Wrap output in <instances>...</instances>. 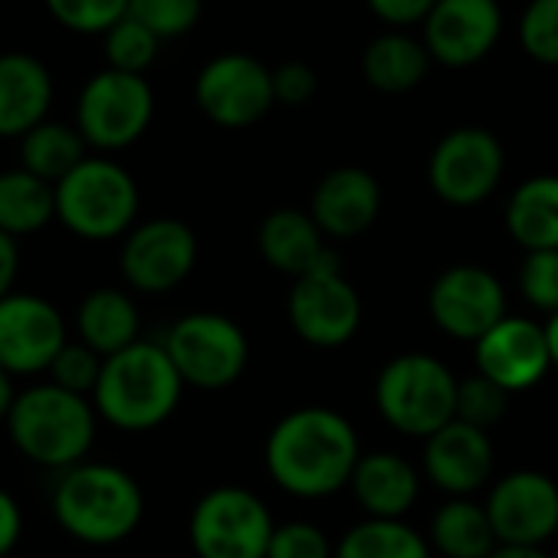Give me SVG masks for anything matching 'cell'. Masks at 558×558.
I'll use <instances>...</instances> for the list:
<instances>
[{"mask_svg": "<svg viewBox=\"0 0 558 558\" xmlns=\"http://www.w3.org/2000/svg\"><path fill=\"white\" fill-rule=\"evenodd\" d=\"M502 34L499 0H437L424 21V47L444 66L480 63Z\"/></svg>", "mask_w": 558, "mask_h": 558, "instance_id": "cell-17", "label": "cell"}, {"mask_svg": "<svg viewBox=\"0 0 558 558\" xmlns=\"http://www.w3.org/2000/svg\"><path fill=\"white\" fill-rule=\"evenodd\" d=\"M11 434L31 460L47 466H73L93 447L96 417L83 395L60 385H44L14 401Z\"/></svg>", "mask_w": 558, "mask_h": 558, "instance_id": "cell-5", "label": "cell"}, {"mask_svg": "<svg viewBox=\"0 0 558 558\" xmlns=\"http://www.w3.org/2000/svg\"><path fill=\"white\" fill-rule=\"evenodd\" d=\"M197 109L220 129H250L272 106V70L246 53H220L197 73Z\"/></svg>", "mask_w": 558, "mask_h": 558, "instance_id": "cell-12", "label": "cell"}, {"mask_svg": "<svg viewBox=\"0 0 558 558\" xmlns=\"http://www.w3.org/2000/svg\"><path fill=\"white\" fill-rule=\"evenodd\" d=\"M53 106V76L34 53H0V138H24Z\"/></svg>", "mask_w": 558, "mask_h": 558, "instance_id": "cell-22", "label": "cell"}, {"mask_svg": "<svg viewBox=\"0 0 558 558\" xmlns=\"http://www.w3.org/2000/svg\"><path fill=\"white\" fill-rule=\"evenodd\" d=\"M197 263V236L184 220L158 217L129 233L122 272L142 293H168L181 287Z\"/></svg>", "mask_w": 558, "mask_h": 558, "instance_id": "cell-15", "label": "cell"}, {"mask_svg": "<svg viewBox=\"0 0 558 558\" xmlns=\"http://www.w3.org/2000/svg\"><path fill=\"white\" fill-rule=\"evenodd\" d=\"M349 489L368 519H404V512H411L417 502L421 476L404 457L391 450H372L362 453Z\"/></svg>", "mask_w": 558, "mask_h": 558, "instance_id": "cell-23", "label": "cell"}, {"mask_svg": "<svg viewBox=\"0 0 558 558\" xmlns=\"http://www.w3.org/2000/svg\"><path fill=\"white\" fill-rule=\"evenodd\" d=\"M181 391L184 378L178 375L165 345L135 342L106 359L96 404L99 414L122 430H151L174 414Z\"/></svg>", "mask_w": 558, "mask_h": 558, "instance_id": "cell-2", "label": "cell"}, {"mask_svg": "<svg viewBox=\"0 0 558 558\" xmlns=\"http://www.w3.org/2000/svg\"><path fill=\"white\" fill-rule=\"evenodd\" d=\"M102 355L93 352L86 342L80 345H63V352L53 359V385L73 391V395H86V391H96L99 388V378H102Z\"/></svg>", "mask_w": 558, "mask_h": 558, "instance_id": "cell-38", "label": "cell"}, {"mask_svg": "<svg viewBox=\"0 0 558 558\" xmlns=\"http://www.w3.org/2000/svg\"><path fill=\"white\" fill-rule=\"evenodd\" d=\"M434 4L437 0H368L375 17H381L395 31L411 27V24H424L427 14L434 11Z\"/></svg>", "mask_w": 558, "mask_h": 558, "instance_id": "cell-40", "label": "cell"}, {"mask_svg": "<svg viewBox=\"0 0 558 558\" xmlns=\"http://www.w3.org/2000/svg\"><path fill=\"white\" fill-rule=\"evenodd\" d=\"M17 263H21V253H17V243L11 233L0 230V300H8L14 279H17Z\"/></svg>", "mask_w": 558, "mask_h": 558, "instance_id": "cell-42", "label": "cell"}, {"mask_svg": "<svg viewBox=\"0 0 558 558\" xmlns=\"http://www.w3.org/2000/svg\"><path fill=\"white\" fill-rule=\"evenodd\" d=\"M430 548L444 558H489L499 548L486 502L470 496L447 499L430 519Z\"/></svg>", "mask_w": 558, "mask_h": 558, "instance_id": "cell-26", "label": "cell"}, {"mask_svg": "<svg viewBox=\"0 0 558 558\" xmlns=\"http://www.w3.org/2000/svg\"><path fill=\"white\" fill-rule=\"evenodd\" d=\"M430 542L404 519H362L336 545V558H430Z\"/></svg>", "mask_w": 558, "mask_h": 558, "instance_id": "cell-29", "label": "cell"}, {"mask_svg": "<svg viewBox=\"0 0 558 558\" xmlns=\"http://www.w3.org/2000/svg\"><path fill=\"white\" fill-rule=\"evenodd\" d=\"M486 512L499 545H545L558 532V483L542 470H512L489 489Z\"/></svg>", "mask_w": 558, "mask_h": 558, "instance_id": "cell-14", "label": "cell"}, {"mask_svg": "<svg viewBox=\"0 0 558 558\" xmlns=\"http://www.w3.org/2000/svg\"><path fill=\"white\" fill-rule=\"evenodd\" d=\"M263 460L283 493L323 499L352 483L362 460V440L345 414L332 408H296L272 424Z\"/></svg>", "mask_w": 558, "mask_h": 558, "instance_id": "cell-1", "label": "cell"}, {"mask_svg": "<svg viewBox=\"0 0 558 558\" xmlns=\"http://www.w3.org/2000/svg\"><path fill=\"white\" fill-rule=\"evenodd\" d=\"M57 214V187L27 168L0 174V230L21 236L50 223Z\"/></svg>", "mask_w": 558, "mask_h": 558, "instance_id": "cell-28", "label": "cell"}, {"mask_svg": "<svg viewBox=\"0 0 558 558\" xmlns=\"http://www.w3.org/2000/svg\"><path fill=\"white\" fill-rule=\"evenodd\" d=\"M272 529L276 522L266 502L243 486L204 493L187 522L197 558H266Z\"/></svg>", "mask_w": 558, "mask_h": 558, "instance_id": "cell-7", "label": "cell"}, {"mask_svg": "<svg viewBox=\"0 0 558 558\" xmlns=\"http://www.w3.org/2000/svg\"><path fill=\"white\" fill-rule=\"evenodd\" d=\"M293 332L313 349H342L362 326V296L342 269H323L293 279L287 300Z\"/></svg>", "mask_w": 558, "mask_h": 558, "instance_id": "cell-13", "label": "cell"}, {"mask_svg": "<svg viewBox=\"0 0 558 558\" xmlns=\"http://www.w3.org/2000/svg\"><path fill=\"white\" fill-rule=\"evenodd\" d=\"M473 362L483 378L496 381L509 395L535 388L555 368L545 326L515 316H506L473 345Z\"/></svg>", "mask_w": 558, "mask_h": 558, "instance_id": "cell-16", "label": "cell"}, {"mask_svg": "<svg viewBox=\"0 0 558 558\" xmlns=\"http://www.w3.org/2000/svg\"><path fill=\"white\" fill-rule=\"evenodd\" d=\"M519 293L535 313H558V250H532L522 256Z\"/></svg>", "mask_w": 558, "mask_h": 558, "instance_id": "cell-34", "label": "cell"}, {"mask_svg": "<svg viewBox=\"0 0 558 558\" xmlns=\"http://www.w3.org/2000/svg\"><path fill=\"white\" fill-rule=\"evenodd\" d=\"M102 37H106V60H109V70H122V73L145 76V70L158 60L161 40H158L145 24H138V21L129 17V14H125L116 27H109Z\"/></svg>", "mask_w": 558, "mask_h": 558, "instance_id": "cell-31", "label": "cell"}, {"mask_svg": "<svg viewBox=\"0 0 558 558\" xmlns=\"http://www.w3.org/2000/svg\"><path fill=\"white\" fill-rule=\"evenodd\" d=\"M14 411V388H11V375L0 368V417Z\"/></svg>", "mask_w": 558, "mask_h": 558, "instance_id": "cell-44", "label": "cell"}, {"mask_svg": "<svg viewBox=\"0 0 558 558\" xmlns=\"http://www.w3.org/2000/svg\"><path fill=\"white\" fill-rule=\"evenodd\" d=\"M80 336L83 342L99 352L102 359H112L138 342V310L135 303L119 290H96L80 306Z\"/></svg>", "mask_w": 558, "mask_h": 558, "instance_id": "cell-27", "label": "cell"}, {"mask_svg": "<svg viewBox=\"0 0 558 558\" xmlns=\"http://www.w3.org/2000/svg\"><path fill=\"white\" fill-rule=\"evenodd\" d=\"M155 116V93L145 76L102 70L96 73L76 102V129L86 145L119 151L145 135Z\"/></svg>", "mask_w": 558, "mask_h": 558, "instance_id": "cell-9", "label": "cell"}, {"mask_svg": "<svg viewBox=\"0 0 558 558\" xmlns=\"http://www.w3.org/2000/svg\"><path fill=\"white\" fill-rule=\"evenodd\" d=\"M266 558H336V545L316 522L290 519L276 522Z\"/></svg>", "mask_w": 558, "mask_h": 558, "instance_id": "cell-37", "label": "cell"}, {"mask_svg": "<svg viewBox=\"0 0 558 558\" xmlns=\"http://www.w3.org/2000/svg\"><path fill=\"white\" fill-rule=\"evenodd\" d=\"M259 256L290 279H303L323 269H342L339 250L319 230L310 210L300 207H276L263 217L256 230Z\"/></svg>", "mask_w": 558, "mask_h": 558, "instance_id": "cell-19", "label": "cell"}, {"mask_svg": "<svg viewBox=\"0 0 558 558\" xmlns=\"http://www.w3.org/2000/svg\"><path fill=\"white\" fill-rule=\"evenodd\" d=\"M184 385L220 391L243 378L250 362L246 332L223 313H191L165 339Z\"/></svg>", "mask_w": 558, "mask_h": 558, "instance_id": "cell-8", "label": "cell"}, {"mask_svg": "<svg viewBox=\"0 0 558 558\" xmlns=\"http://www.w3.org/2000/svg\"><path fill=\"white\" fill-rule=\"evenodd\" d=\"M310 214L329 240H352L375 227L381 214V184L359 165L332 168L310 197Z\"/></svg>", "mask_w": 558, "mask_h": 558, "instance_id": "cell-21", "label": "cell"}, {"mask_svg": "<svg viewBox=\"0 0 558 558\" xmlns=\"http://www.w3.org/2000/svg\"><path fill=\"white\" fill-rule=\"evenodd\" d=\"M489 558H551L542 545H499Z\"/></svg>", "mask_w": 558, "mask_h": 558, "instance_id": "cell-43", "label": "cell"}, {"mask_svg": "<svg viewBox=\"0 0 558 558\" xmlns=\"http://www.w3.org/2000/svg\"><path fill=\"white\" fill-rule=\"evenodd\" d=\"M509 391L499 388L496 381L483 378L480 372L473 378H463L460 381V391H457V417L453 421H463L470 427H480V430H493L506 411H509Z\"/></svg>", "mask_w": 558, "mask_h": 558, "instance_id": "cell-32", "label": "cell"}, {"mask_svg": "<svg viewBox=\"0 0 558 558\" xmlns=\"http://www.w3.org/2000/svg\"><path fill=\"white\" fill-rule=\"evenodd\" d=\"M506 171L502 142L480 125H460L447 132L427 161L434 194L450 207H476L496 194Z\"/></svg>", "mask_w": 558, "mask_h": 558, "instance_id": "cell-10", "label": "cell"}, {"mask_svg": "<svg viewBox=\"0 0 558 558\" xmlns=\"http://www.w3.org/2000/svg\"><path fill=\"white\" fill-rule=\"evenodd\" d=\"M519 44L532 60L558 66V0H529L519 17Z\"/></svg>", "mask_w": 558, "mask_h": 558, "instance_id": "cell-36", "label": "cell"}, {"mask_svg": "<svg viewBox=\"0 0 558 558\" xmlns=\"http://www.w3.org/2000/svg\"><path fill=\"white\" fill-rule=\"evenodd\" d=\"M204 0H129V17L145 24L158 40L184 37L197 27Z\"/></svg>", "mask_w": 558, "mask_h": 558, "instance_id": "cell-33", "label": "cell"}, {"mask_svg": "<svg viewBox=\"0 0 558 558\" xmlns=\"http://www.w3.org/2000/svg\"><path fill=\"white\" fill-rule=\"evenodd\" d=\"M430 63H434V57L427 53V47L421 40H414L401 31H388L365 47L362 76L372 89L398 96V93L417 89L427 80Z\"/></svg>", "mask_w": 558, "mask_h": 558, "instance_id": "cell-25", "label": "cell"}, {"mask_svg": "<svg viewBox=\"0 0 558 558\" xmlns=\"http://www.w3.org/2000/svg\"><path fill=\"white\" fill-rule=\"evenodd\" d=\"M66 345L60 313L37 296L0 300V368L31 375L50 368Z\"/></svg>", "mask_w": 558, "mask_h": 558, "instance_id": "cell-18", "label": "cell"}, {"mask_svg": "<svg viewBox=\"0 0 558 558\" xmlns=\"http://www.w3.org/2000/svg\"><path fill=\"white\" fill-rule=\"evenodd\" d=\"M319 89V76L303 60H287L272 70V96L279 106H306Z\"/></svg>", "mask_w": 558, "mask_h": 558, "instance_id": "cell-39", "label": "cell"}, {"mask_svg": "<svg viewBox=\"0 0 558 558\" xmlns=\"http://www.w3.org/2000/svg\"><path fill=\"white\" fill-rule=\"evenodd\" d=\"M57 519L60 525L96 545L119 542L135 532L142 522V489L138 483L109 463L73 466L57 486Z\"/></svg>", "mask_w": 558, "mask_h": 558, "instance_id": "cell-4", "label": "cell"}, {"mask_svg": "<svg viewBox=\"0 0 558 558\" xmlns=\"http://www.w3.org/2000/svg\"><path fill=\"white\" fill-rule=\"evenodd\" d=\"M21 158L31 174L57 187L70 171L86 161V138L80 129H70L63 122H40L34 132L24 135Z\"/></svg>", "mask_w": 558, "mask_h": 558, "instance_id": "cell-30", "label": "cell"}, {"mask_svg": "<svg viewBox=\"0 0 558 558\" xmlns=\"http://www.w3.org/2000/svg\"><path fill=\"white\" fill-rule=\"evenodd\" d=\"M496 453L486 430L450 421L424 440V473L450 499L470 496L493 476Z\"/></svg>", "mask_w": 558, "mask_h": 558, "instance_id": "cell-20", "label": "cell"}, {"mask_svg": "<svg viewBox=\"0 0 558 558\" xmlns=\"http://www.w3.org/2000/svg\"><path fill=\"white\" fill-rule=\"evenodd\" d=\"M545 336H548V352H551V365L558 368V313L548 316L545 323Z\"/></svg>", "mask_w": 558, "mask_h": 558, "instance_id": "cell-45", "label": "cell"}, {"mask_svg": "<svg viewBox=\"0 0 558 558\" xmlns=\"http://www.w3.org/2000/svg\"><path fill=\"white\" fill-rule=\"evenodd\" d=\"M434 326L460 342H480L493 326L506 319V293L496 272L480 263L447 266L427 293Z\"/></svg>", "mask_w": 558, "mask_h": 558, "instance_id": "cell-11", "label": "cell"}, {"mask_svg": "<svg viewBox=\"0 0 558 558\" xmlns=\"http://www.w3.org/2000/svg\"><path fill=\"white\" fill-rule=\"evenodd\" d=\"M138 214L135 178L109 161L86 158L57 184V217L86 240H109L132 227Z\"/></svg>", "mask_w": 558, "mask_h": 558, "instance_id": "cell-6", "label": "cell"}, {"mask_svg": "<svg viewBox=\"0 0 558 558\" xmlns=\"http://www.w3.org/2000/svg\"><path fill=\"white\" fill-rule=\"evenodd\" d=\"M47 11L73 34H106L129 14V0H47Z\"/></svg>", "mask_w": 558, "mask_h": 558, "instance_id": "cell-35", "label": "cell"}, {"mask_svg": "<svg viewBox=\"0 0 558 558\" xmlns=\"http://www.w3.org/2000/svg\"><path fill=\"white\" fill-rule=\"evenodd\" d=\"M21 538V509L17 502L0 489V558H4Z\"/></svg>", "mask_w": 558, "mask_h": 558, "instance_id": "cell-41", "label": "cell"}, {"mask_svg": "<svg viewBox=\"0 0 558 558\" xmlns=\"http://www.w3.org/2000/svg\"><path fill=\"white\" fill-rule=\"evenodd\" d=\"M506 230L525 250H558V174L525 178L506 201Z\"/></svg>", "mask_w": 558, "mask_h": 558, "instance_id": "cell-24", "label": "cell"}, {"mask_svg": "<svg viewBox=\"0 0 558 558\" xmlns=\"http://www.w3.org/2000/svg\"><path fill=\"white\" fill-rule=\"evenodd\" d=\"M460 378L434 355L404 352L375 378V408L388 427L427 440L457 417Z\"/></svg>", "mask_w": 558, "mask_h": 558, "instance_id": "cell-3", "label": "cell"}]
</instances>
